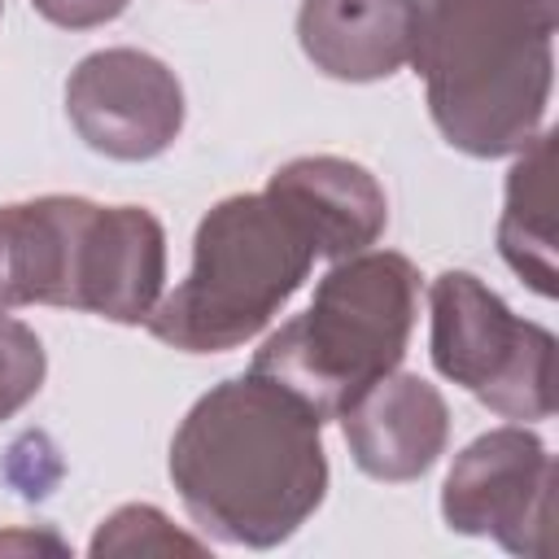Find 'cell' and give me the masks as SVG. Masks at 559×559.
<instances>
[{
    "label": "cell",
    "mask_w": 559,
    "mask_h": 559,
    "mask_svg": "<svg viewBox=\"0 0 559 559\" xmlns=\"http://www.w3.org/2000/svg\"><path fill=\"white\" fill-rule=\"evenodd\" d=\"M555 502V459L524 428H489L454 454L441 485V515L463 537H493L502 550L542 559Z\"/></svg>",
    "instance_id": "8992f818"
},
{
    "label": "cell",
    "mask_w": 559,
    "mask_h": 559,
    "mask_svg": "<svg viewBox=\"0 0 559 559\" xmlns=\"http://www.w3.org/2000/svg\"><path fill=\"white\" fill-rule=\"evenodd\" d=\"M319 258L310 223L271 188L223 197L192 236V266L144 328L183 354H227L253 341L306 284Z\"/></svg>",
    "instance_id": "3957f363"
},
{
    "label": "cell",
    "mask_w": 559,
    "mask_h": 559,
    "mask_svg": "<svg viewBox=\"0 0 559 559\" xmlns=\"http://www.w3.org/2000/svg\"><path fill=\"white\" fill-rule=\"evenodd\" d=\"M432 367L502 419L555 415V332L520 319L472 271H441L428 288Z\"/></svg>",
    "instance_id": "5b68a950"
},
{
    "label": "cell",
    "mask_w": 559,
    "mask_h": 559,
    "mask_svg": "<svg viewBox=\"0 0 559 559\" xmlns=\"http://www.w3.org/2000/svg\"><path fill=\"white\" fill-rule=\"evenodd\" d=\"M96 559L100 555H170V550H192V555H205L210 546L183 528H175L157 507L148 502H127L118 507L109 520H100L92 546H87Z\"/></svg>",
    "instance_id": "4fadbf2b"
},
{
    "label": "cell",
    "mask_w": 559,
    "mask_h": 559,
    "mask_svg": "<svg viewBox=\"0 0 559 559\" xmlns=\"http://www.w3.org/2000/svg\"><path fill=\"white\" fill-rule=\"evenodd\" d=\"M555 131H537L507 175V205L498 218V253L502 262L542 297H555Z\"/></svg>",
    "instance_id": "7c38bea8"
},
{
    "label": "cell",
    "mask_w": 559,
    "mask_h": 559,
    "mask_svg": "<svg viewBox=\"0 0 559 559\" xmlns=\"http://www.w3.org/2000/svg\"><path fill=\"white\" fill-rule=\"evenodd\" d=\"M266 188L310 223L319 258L328 262L371 249L389 227V197L380 179L349 157H293L266 179Z\"/></svg>",
    "instance_id": "8fae6325"
},
{
    "label": "cell",
    "mask_w": 559,
    "mask_h": 559,
    "mask_svg": "<svg viewBox=\"0 0 559 559\" xmlns=\"http://www.w3.org/2000/svg\"><path fill=\"white\" fill-rule=\"evenodd\" d=\"M66 114L92 153L148 162L162 157L183 131V87L153 52L100 48L70 70Z\"/></svg>",
    "instance_id": "ba28073f"
},
{
    "label": "cell",
    "mask_w": 559,
    "mask_h": 559,
    "mask_svg": "<svg viewBox=\"0 0 559 559\" xmlns=\"http://www.w3.org/2000/svg\"><path fill=\"white\" fill-rule=\"evenodd\" d=\"M105 205L87 197H31L0 205V314L22 306L92 310Z\"/></svg>",
    "instance_id": "52a82bcc"
},
{
    "label": "cell",
    "mask_w": 559,
    "mask_h": 559,
    "mask_svg": "<svg viewBox=\"0 0 559 559\" xmlns=\"http://www.w3.org/2000/svg\"><path fill=\"white\" fill-rule=\"evenodd\" d=\"M419 314V271L406 253L362 249L332 262L314 301L262 341L253 371L297 389L323 419L371 380L402 367Z\"/></svg>",
    "instance_id": "277c9868"
},
{
    "label": "cell",
    "mask_w": 559,
    "mask_h": 559,
    "mask_svg": "<svg viewBox=\"0 0 559 559\" xmlns=\"http://www.w3.org/2000/svg\"><path fill=\"white\" fill-rule=\"evenodd\" d=\"M419 26L415 0H301L297 44L341 83H376L411 61Z\"/></svg>",
    "instance_id": "30bf717a"
},
{
    "label": "cell",
    "mask_w": 559,
    "mask_h": 559,
    "mask_svg": "<svg viewBox=\"0 0 559 559\" xmlns=\"http://www.w3.org/2000/svg\"><path fill=\"white\" fill-rule=\"evenodd\" d=\"M345 445L371 480H419L450 441V406L437 384L415 371H389L358 389L336 415Z\"/></svg>",
    "instance_id": "9c48e42d"
},
{
    "label": "cell",
    "mask_w": 559,
    "mask_h": 559,
    "mask_svg": "<svg viewBox=\"0 0 559 559\" xmlns=\"http://www.w3.org/2000/svg\"><path fill=\"white\" fill-rule=\"evenodd\" d=\"M39 17H48L61 31H92L114 22L131 0H31Z\"/></svg>",
    "instance_id": "9a60e30c"
},
{
    "label": "cell",
    "mask_w": 559,
    "mask_h": 559,
    "mask_svg": "<svg viewBox=\"0 0 559 559\" xmlns=\"http://www.w3.org/2000/svg\"><path fill=\"white\" fill-rule=\"evenodd\" d=\"M170 480L205 537L271 550L328 493L323 415L284 380L249 367L192 402L170 441Z\"/></svg>",
    "instance_id": "6da1fadb"
},
{
    "label": "cell",
    "mask_w": 559,
    "mask_h": 559,
    "mask_svg": "<svg viewBox=\"0 0 559 559\" xmlns=\"http://www.w3.org/2000/svg\"><path fill=\"white\" fill-rule=\"evenodd\" d=\"M44 376H48V354L35 328L0 314V424L13 419L26 402H35Z\"/></svg>",
    "instance_id": "5bb4252c"
},
{
    "label": "cell",
    "mask_w": 559,
    "mask_h": 559,
    "mask_svg": "<svg viewBox=\"0 0 559 559\" xmlns=\"http://www.w3.org/2000/svg\"><path fill=\"white\" fill-rule=\"evenodd\" d=\"M411 61L441 140L467 157H515L555 87L559 0H415Z\"/></svg>",
    "instance_id": "7a4b0ae2"
}]
</instances>
